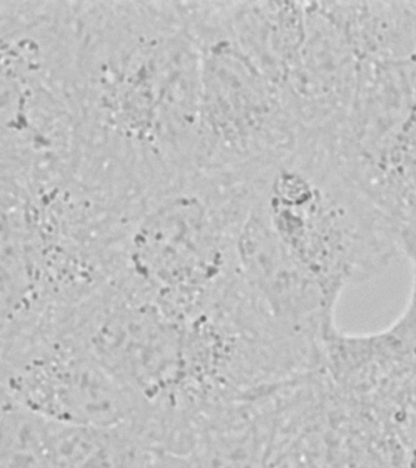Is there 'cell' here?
<instances>
[{
    "label": "cell",
    "instance_id": "cell-1",
    "mask_svg": "<svg viewBox=\"0 0 416 468\" xmlns=\"http://www.w3.org/2000/svg\"><path fill=\"white\" fill-rule=\"evenodd\" d=\"M76 175L123 207L196 171L189 2H74Z\"/></svg>",
    "mask_w": 416,
    "mask_h": 468
},
{
    "label": "cell",
    "instance_id": "cell-6",
    "mask_svg": "<svg viewBox=\"0 0 416 468\" xmlns=\"http://www.w3.org/2000/svg\"><path fill=\"white\" fill-rule=\"evenodd\" d=\"M2 400L50 422L142 424L144 409L67 324L2 339Z\"/></svg>",
    "mask_w": 416,
    "mask_h": 468
},
{
    "label": "cell",
    "instance_id": "cell-7",
    "mask_svg": "<svg viewBox=\"0 0 416 468\" xmlns=\"http://www.w3.org/2000/svg\"><path fill=\"white\" fill-rule=\"evenodd\" d=\"M407 256L412 287L400 317L368 335H349L335 325L323 340L316 369L343 397L389 401L416 378V247Z\"/></svg>",
    "mask_w": 416,
    "mask_h": 468
},
{
    "label": "cell",
    "instance_id": "cell-5",
    "mask_svg": "<svg viewBox=\"0 0 416 468\" xmlns=\"http://www.w3.org/2000/svg\"><path fill=\"white\" fill-rule=\"evenodd\" d=\"M189 9L199 49L196 171L251 181L293 153L304 131L237 35L228 2Z\"/></svg>",
    "mask_w": 416,
    "mask_h": 468
},
{
    "label": "cell",
    "instance_id": "cell-2",
    "mask_svg": "<svg viewBox=\"0 0 416 468\" xmlns=\"http://www.w3.org/2000/svg\"><path fill=\"white\" fill-rule=\"evenodd\" d=\"M244 221L334 303L403 252L400 229L319 134L251 181Z\"/></svg>",
    "mask_w": 416,
    "mask_h": 468
},
{
    "label": "cell",
    "instance_id": "cell-4",
    "mask_svg": "<svg viewBox=\"0 0 416 468\" xmlns=\"http://www.w3.org/2000/svg\"><path fill=\"white\" fill-rule=\"evenodd\" d=\"M0 38V177H47L74 170L79 138L71 3L3 0Z\"/></svg>",
    "mask_w": 416,
    "mask_h": 468
},
{
    "label": "cell",
    "instance_id": "cell-3",
    "mask_svg": "<svg viewBox=\"0 0 416 468\" xmlns=\"http://www.w3.org/2000/svg\"><path fill=\"white\" fill-rule=\"evenodd\" d=\"M251 181L193 171L134 204L112 283L178 317L217 302L240 276L237 238Z\"/></svg>",
    "mask_w": 416,
    "mask_h": 468
}]
</instances>
